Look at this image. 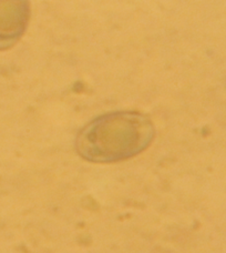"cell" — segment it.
I'll return each mask as SVG.
<instances>
[{"instance_id":"6da1fadb","label":"cell","mask_w":226,"mask_h":253,"mask_svg":"<svg viewBox=\"0 0 226 253\" xmlns=\"http://www.w3.org/2000/svg\"><path fill=\"white\" fill-rule=\"evenodd\" d=\"M155 129L148 116L135 111L103 115L76 137L75 148L84 160L112 164L140 155L152 143Z\"/></svg>"},{"instance_id":"7a4b0ae2","label":"cell","mask_w":226,"mask_h":253,"mask_svg":"<svg viewBox=\"0 0 226 253\" xmlns=\"http://www.w3.org/2000/svg\"><path fill=\"white\" fill-rule=\"evenodd\" d=\"M30 0H0V51L19 42L28 28Z\"/></svg>"}]
</instances>
